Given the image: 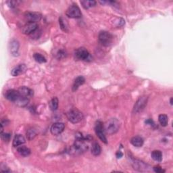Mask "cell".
<instances>
[{"mask_svg": "<svg viewBox=\"0 0 173 173\" xmlns=\"http://www.w3.org/2000/svg\"><path fill=\"white\" fill-rule=\"evenodd\" d=\"M103 127L106 133L112 135L118 131L120 128V122L116 118H112L107 122Z\"/></svg>", "mask_w": 173, "mask_h": 173, "instance_id": "obj_1", "label": "cell"}, {"mask_svg": "<svg viewBox=\"0 0 173 173\" xmlns=\"http://www.w3.org/2000/svg\"><path fill=\"white\" fill-rule=\"evenodd\" d=\"M98 39L99 41L102 45L105 47H108L111 45L112 43H113L114 37H113V35L110 33L108 32V31H103L99 33Z\"/></svg>", "mask_w": 173, "mask_h": 173, "instance_id": "obj_2", "label": "cell"}, {"mask_svg": "<svg viewBox=\"0 0 173 173\" xmlns=\"http://www.w3.org/2000/svg\"><path fill=\"white\" fill-rule=\"evenodd\" d=\"M67 118L72 123L76 124L81 122L84 118L83 114L77 109H72L67 113Z\"/></svg>", "mask_w": 173, "mask_h": 173, "instance_id": "obj_3", "label": "cell"}, {"mask_svg": "<svg viewBox=\"0 0 173 173\" xmlns=\"http://www.w3.org/2000/svg\"><path fill=\"white\" fill-rule=\"evenodd\" d=\"M75 58L78 59L86 62H91L92 61V56H91L88 50L85 48H78L74 52Z\"/></svg>", "mask_w": 173, "mask_h": 173, "instance_id": "obj_4", "label": "cell"}, {"mask_svg": "<svg viewBox=\"0 0 173 173\" xmlns=\"http://www.w3.org/2000/svg\"><path fill=\"white\" fill-rule=\"evenodd\" d=\"M95 131L97 136L99 137V139L101 140L102 142L107 144L108 141L104 133V127L101 121H97L95 125Z\"/></svg>", "mask_w": 173, "mask_h": 173, "instance_id": "obj_5", "label": "cell"}, {"mask_svg": "<svg viewBox=\"0 0 173 173\" xmlns=\"http://www.w3.org/2000/svg\"><path fill=\"white\" fill-rule=\"evenodd\" d=\"M66 15L70 18H79L82 16L80 8L77 5H70L66 12Z\"/></svg>", "mask_w": 173, "mask_h": 173, "instance_id": "obj_6", "label": "cell"}, {"mask_svg": "<svg viewBox=\"0 0 173 173\" xmlns=\"http://www.w3.org/2000/svg\"><path fill=\"white\" fill-rule=\"evenodd\" d=\"M25 19H26L28 23H37V22L41 20L42 18V15L39 12H27L24 14Z\"/></svg>", "mask_w": 173, "mask_h": 173, "instance_id": "obj_7", "label": "cell"}, {"mask_svg": "<svg viewBox=\"0 0 173 173\" xmlns=\"http://www.w3.org/2000/svg\"><path fill=\"white\" fill-rule=\"evenodd\" d=\"M20 94L18 92V90H14V89H10L8 90L5 92V97L10 102H16L17 100L20 98Z\"/></svg>", "mask_w": 173, "mask_h": 173, "instance_id": "obj_8", "label": "cell"}, {"mask_svg": "<svg viewBox=\"0 0 173 173\" xmlns=\"http://www.w3.org/2000/svg\"><path fill=\"white\" fill-rule=\"evenodd\" d=\"M147 98L146 97H139V99L137 100V102L135 103V104L134 106L133 112H139L140 111L143 110L147 104Z\"/></svg>", "mask_w": 173, "mask_h": 173, "instance_id": "obj_9", "label": "cell"}, {"mask_svg": "<svg viewBox=\"0 0 173 173\" xmlns=\"http://www.w3.org/2000/svg\"><path fill=\"white\" fill-rule=\"evenodd\" d=\"M65 125L62 122H56L53 124L50 128L51 133L53 135H58L61 134L64 130Z\"/></svg>", "mask_w": 173, "mask_h": 173, "instance_id": "obj_10", "label": "cell"}, {"mask_svg": "<svg viewBox=\"0 0 173 173\" xmlns=\"http://www.w3.org/2000/svg\"><path fill=\"white\" fill-rule=\"evenodd\" d=\"M38 28V25L37 23H28L25 24L22 29V33L24 34H31L34 32Z\"/></svg>", "mask_w": 173, "mask_h": 173, "instance_id": "obj_11", "label": "cell"}, {"mask_svg": "<svg viewBox=\"0 0 173 173\" xmlns=\"http://www.w3.org/2000/svg\"><path fill=\"white\" fill-rule=\"evenodd\" d=\"M27 70V66L24 64H21L18 65L17 67H16L12 69L11 71V74L13 77H18L20 74H23L26 72Z\"/></svg>", "mask_w": 173, "mask_h": 173, "instance_id": "obj_12", "label": "cell"}, {"mask_svg": "<svg viewBox=\"0 0 173 173\" xmlns=\"http://www.w3.org/2000/svg\"><path fill=\"white\" fill-rule=\"evenodd\" d=\"M18 92H19L21 96L26 97L28 98H30L33 96V91L27 87H21L18 89Z\"/></svg>", "mask_w": 173, "mask_h": 173, "instance_id": "obj_13", "label": "cell"}, {"mask_svg": "<svg viewBox=\"0 0 173 173\" xmlns=\"http://www.w3.org/2000/svg\"><path fill=\"white\" fill-rule=\"evenodd\" d=\"M85 78L83 77L79 76L76 78V79L74 81L73 85H72V92H76L78 87L85 83Z\"/></svg>", "mask_w": 173, "mask_h": 173, "instance_id": "obj_14", "label": "cell"}, {"mask_svg": "<svg viewBox=\"0 0 173 173\" xmlns=\"http://www.w3.org/2000/svg\"><path fill=\"white\" fill-rule=\"evenodd\" d=\"M26 142L25 138L21 135H16L13 139V146L14 147H18L21 145L24 144Z\"/></svg>", "mask_w": 173, "mask_h": 173, "instance_id": "obj_15", "label": "cell"}, {"mask_svg": "<svg viewBox=\"0 0 173 173\" xmlns=\"http://www.w3.org/2000/svg\"><path fill=\"white\" fill-rule=\"evenodd\" d=\"M19 43L16 40H12L10 43V51L13 56H18Z\"/></svg>", "mask_w": 173, "mask_h": 173, "instance_id": "obj_16", "label": "cell"}, {"mask_svg": "<svg viewBox=\"0 0 173 173\" xmlns=\"http://www.w3.org/2000/svg\"><path fill=\"white\" fill-rule=\"evenodd\" d=\"M133 166L134 168L137 170V171H143L142 169L143 168L145 169V171H148V170H147V166H148L141 161H137V160H135V162H133Z\"/></svg>", "mask_w": 173, "mask_h": 173, "instance_id": "obj_17", "label": "cell"}, {"mask_svg": "<svg viewBox=\"0 0 173 173\" xmlns=\"http://www.w3.org/2000/svg\"><path fill=\"white\" fill-rule=\"evenodd\" d=\"M130 141H131V143L133 145V146L138 147L142 146L143 145V142H144L143 138L139 136L132 137Z\"/></svg>", "mask_w": 173, "mask_h": 173, "instance_id": "obj_18", "label": "cell"}, {"mask_svg": "<svg viewBox=\"0 0 173 173\" xmlns=\"http://www.w3.org/2000/svg\"><path fill=\"white\" fill-rule=\"evenodd\" d=\"M17 152L20 154V156H24V157H27L29 156L31 154V150L26 146H20L18 147L17 148Z\"/></svg>", "mask_w": 173, "mask_h": 173, "instance_id": "obj_19", "label": "cell"}, {"mask_svg": "<svg viewBox=\"0 0 173 173\" xmlns=\"http://www.w3.org/2000/svg\"><path fill=\"white\" fill-rule=\"evenodd\" d=\"M152 158L158 162H161L162 160V153L160 150H153L151 153Z\"/></svg>", "mask_w": 173, "mask_h": 173, "instance_id": "obj_20", "label": "cell"}, {"mask_svg": "<svg viewBox=\"0 0 173 173\" xmlns=\"http://www.w3.org/2000/svg\"><path fill=\"white\" fill-rule=\"evenodd\" d=\"M101 152H102V149L101 147L99 146V144L96 142V141L93 142L92 146V153L93 155L95 156H99V154L101 153Z\"/></svg>", "mask_w": 173, "mask_h": 173, "instance_id": "obj_21", "label": "cell"}, {"mask_svg": "<svg viewBox=\"0 0 173 173\" xmlns=\"http://www.w3.org/2000/svg\"><path fill=\"white\" fill-rule=\"evenodd\" d=\"M58 99L57 97H53V98L50 100V102H49V108L52 111H56L57 110V109L58 108Z\"/></svg>", "mask_w": 173, "mask_h": 173, "instance_id": "obj_22", "label": "cell"}, {"mask_svg": "<svg viewBox=\"0 0 173 173\" xmlns=\"http://www.w3.org/2000/svg\"><path fill=\"white\" fill-rule=\"evenodd\" d=\"M81 4L83 5V7L87 10V9H89L92 7H94L97 4V2L96 1H89V0H83V1H81Z\"/></svg>", "mask_w": 173, "mask_h": 173, "instance_id": "obj_23", "label": "cell"}, {"mask_svg": "<svg viewBox=\"0 0 173 173\" xmlns=\"http://www.w3.org/2000/svg\"><path fill=\"white\" fill-rule=\"evenodd\" d=\"M29 98L20 96V98L18 99L15 103H16V104L18 106L24 107V106H26L28 105V103H29Z\"/></svg>", "mask_w": 173, "mask_h": 173, "instance_id": "obj_24", "label": "cell"}, {"mask_svg": "<svg viewBox=\"0 0 173 173\" xmlns=\"http://www.w3.org/2000/svg\"><path fill=\"white\" fill-rule=\"evenodd\" d=\"M33 58L34 59V60H35L37 62L40 63V64H43V63H45L47 62L46 58L44 57L43 55L39 53H34Z\"/></svg>", "mask_w": 173, "mask_h": 173, "instance_id": "obj_25", "label": "cell"}, {"mask_svg": "<svg viewBox=\"0 0 173 173\" xmlns=\"http://www.w3.org/2000/svg\"><path fill=\"white\" fill-rule=\"evenodd\" d=\"M59 24L60 27V29L64 31V32H68V26L66 20H64L62 17L59 18Z\"/></svg>", "mask_w": 173, "mask_h": 173, "instance_id": "obj_26", "label": "cell"}, {"mask_svg": "<svg viewBox=\"0 0 173 173\" xmlns=\"http://www.w3.org/2000/svg\"><path fill=\"white\" fill-rule=\"evenodd\" d=\"M158 121L160 124H161L162 127H166L168 123V116L166 114H160L158 116Z\"/></svg>", "mask_w": 173, "mask_h": 173, "instance_id": "obj_27", "label": "cell"}, {"mask_svg": "<svg viewBox=\"0 0 173 173\" xmlns=\"http://www.w3.org/2000/svg\"><path fill=\"white\" fill-rule=\"evenodd\" d=\"M37 135V132L34 129V128H30L27 132V137L29 140L33 139Z\"/></svg>", "mask_w": 173, "mask_h": 173, "instance_id": "obj_28", "label": "cell"}, {"mask_svg": "<svg viewBox=\"0 0 173 173\" xmlns=\"http://www.w3.org/2000/svg\"><path fill=\"white\" fill-rule=\"evenodd\" d=\"M56 58L58 59H61L67 56V52L64 49H58L55 53Z\"/></svg>", "mask_w": 173, "mask_h": 173, "instance_id": "obj_29", "label": "cell"}, {"mask_svg": "<svg viewBox=\"0 0 173 173\" xmlns=\"http://www.w3.org/2000/svg\"><path fill=\"white\" fill-rule=\"evenodd\" d=\"M1 137H2V139L4 141H6V142H8L10 140V138H11V134L10 133H1Z\"/></svg>", "mask_w": 173, "mask_h": 173, "instance_id": "obj_30", "label": "cell"}, {"mask_svg": "<svg viewBox=\"0 0 173 173\" xmlns=\"http://www.w3.org/2000/svg\"><path fill=\"white\" fill-rule=\"evenodd\" d=\"M19 3H20V2H18V1H9V2H7V4H8V5L10 6V8H13L16 7Z\"/></svg>", "mask_w": 173, "mask_h": 173, "instance_id": "obj_31", "label": "cell"}, {"mask_svg": "<svg viewBox=\"0 0 173 173\" xmlns=\"http://www.w3.org/2000/svg\"><path fill=\"white\" fill-rule=\"evenodd\" d=\"M153 171L157 173H163V172H165V171L164 169H162L161 167H160V166H154L153 168Z\"/></svg>", "mask_w": 173, "mask_h": 173, "instance_id": "obj_32", "label": "cell"}, {"mask_svg": "<svg viewBox=\"0 0 173 173\" xmlns=\"http://www.w3.org/2000/svg\"><path fill=\"white\" fill-rule=\"evenodd\" d=\"M145 122H146V124H150L151 126H152V127H154V126H155V123H154V122L153 121V120H152V119H150V118L147 119V120L145 121Z\"/></svg>", "mask_w": 173, "mask_h": 173, "instance_id": "obj_33", "label": "cell"}, {"mask_svg": "<svg viewBox=\"0 0 173 173\" xmlns=\"http://www.w3.org/2000/svg\"><path fill=\"white\" fill-rule=\"evenodd\" d=\"M116 156L117 158H121L122 156H123V153L121 152V151H118L116 153Z\"/></svg>", "mask_w": 173, "mask_h": 173, "instance_id": "obj_34", "label": "cell"}, {"mask_svg": "<svg viewBox=\"0 0 173 173\" xmlns=\"http://www.w3.org/2000/svg\"><path fill=\"white\" fill-rule=\"evenodd\" d=\"M172 97H171V99H170V103H171V105H172Z\"/></svg>", "mask_w": 173, "mask_h": 173, "instance_id": "obj_35", "label": "cell"}]
</instances>
